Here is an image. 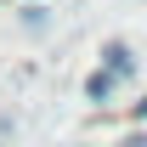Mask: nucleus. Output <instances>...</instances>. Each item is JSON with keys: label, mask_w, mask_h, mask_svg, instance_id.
<instances>
[{"label": "nucleus", "mask_w": 147, "mask_h": 147, "mask_svg": "<svg viewBox=\"0 0 147 147\" xmlns=\"http://www.w3.org/2000/svg\"><path fill=\"white\" fill-rule=\"evenodd\" d=\"M119 147H147V130H136V136H125Z\"/></svg>", "instance_id": "obj_3"}, {"label": "nucleus", "mask_w": 147, "mask_h": 147, "mask_svg": "<svg viewBox=\"0 0 147 147\" xmlns=\"http://www.w3.org/2000/svg\"><path fill=\"white\" fill-rule=\"evenodd\" d=\"M136 119H147V96H142V102H136Z\"/></svg>", "instance_id": "obj_4"}, {"label": "nucleus", "mask_w": 147, "mask_h": 147, "mask_svg": "<svg viewBox=\"0 0 147 147\" xmlns=\"http://www.w3.org/2000/svg\"><path fill=\"white\" fill-rule=\"evenodd\" d=\"M113 91H119V79H113V74H108V68H96V74H91V79H85V102H108V96H113Z\"/></svg>", "instance_id": "obj_2"}, {"label": "nucleus", "mask_w": 147, "mask_h": 147, "mask_svg": "<svg viewBox=\"0 0 147 147\" xmlns=\"http://www.w3.org/2000/svg\"><path fill=\"white\" fill-rule=\"evenodd\" d=\"M102 68H108L113 79H130V74H136V51H130L125 40H108V45H102Z\"/></svg>", "instance_id": "obj_1"}]
</instances>
